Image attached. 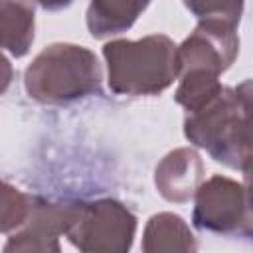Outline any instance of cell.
Wrapping results in <instances>:
<instances>
[{"instance_id": "cell-1", "label": "cell", "mask_w": 253, "mask_h": 253, "mask_svg": "<svg viewBox=\"0 0 253 253\" xmlns=\"http://www.w3.org/2000/svg\"><path fill=\"white\" fill-rule=\"evenodd\" d=\"M249 95V79L235 89L223 87L215 99L188 113L184 121V134L194 146L204 148L215 162L243 174L249 172L251 162Z\"/></svg>"}, {"instance_id": "cell-2", "label": "cell", "mask_w": 253, "mask_h": 253, "mask_svg": "<svg viewBox=\"0 0 253 253\" xmlns=\"http://www.w3.org/2000/svg\"><path fill=\"white\" fill-rule=\"evenodd\" d=\"M107 83L117 95H158L178 79V45L164 34L111 40L103 45Z\"/></svg>"}, {"instance_id": "cell-3", "label": "cell", "mask_w": 253, "mask_h": 253, "mask_svg": "<svg viewBox=\"0 0 253 253\" xmlns=\"http://www.w3.org/2000/svg\"><path fill=\"white\" fill-rule=\"evenodd\" d=\"M103 71L97 55L75 43H51L42 49L24 73L30 99L42 105H65L101 93Z\"/></svg>"}, {"instance_id": "cell-4", "label": "cell", "mask_w": 253, "mask_h": 253, "mask_svg": "<svg viewBox=\"0 0 253 253\" xmlns=\"http://www.w3.org/2000/svg\"><path fill=\"white\" fill-rule=\"evenodd\" d=\"M136 233L134 213L117 200L81 202L65 237L85 253H125Z\"/></svg>"}, {"instance_id": "cell-5", "label": "cell", "mask_w": 253, "mask_h": 253, "mask_svg": "<svg viewBox=\"0 0 253 253\" xmlns=\"http://www.w3.org/2000/svg\"><path fill=\"white\" fill-rule=\"evenodd\" d=\"M192 223L215 235L251 237V202L245 184L227 176H211L194 194Z\"/></svg>"}, {"instance_id": "cell-6", "label": "cell", "mask_w": 253, "mask_h": 253, "mask_svg": "<svg viewBox=\"0 0 253 253\" xmlns=\"http://www.w3.org/2000/svg\"><path fill=\"white\" fill-rule=\"evenodd\" d=\"M237 53V26L221 20H200L194 32L178 45L180 73L198 69L221 75L231 67Z\"/></svg>"}, {"instance_id": "cell-7", "label": "cell", "mask_w": 253, "mask_h": 253, "mask_svg": "<svg viewBox=\"0 0 253 253\" xmlns=\"http://www.w3.org/2000/svg\"><path fill=\"white\" fill-rule=\"evenodd\" d=\"M81 202H51L32 196L26 221L12 231L4 251H59V235H65L77 217Z\"/></svg>"}, {"instance_id": "cell-8", "label": "cell", "mask_w": 253, "mask_h": 253, "mask_svg": "<svg viewBox=\"0 0 253 253\" xmlns=\"http://www.w3.org/2000/svg\"><path fill=\"white\" fill-rule=\"evenodd\" d=\"M204 180V162L194 148L170 150L154 170V184L160 196L174 204L190 202Z\"/></svg>"}, {"instance_id": "cell-9", "label": "cell", "mask_w": 253, "mask_h": 253, "mask_svg": "<svg viewBox=\"0 0 253 253\" xmlns=\"http://www.w3.org/2000/svg\"><path fill=\"white\" fill-rule=\"evenodd\" d=\"M152 0H91L87 8V28L93 38L123 34L138 20Z\"/></svg>"}, {"instance_id": "cell-10", "label": "cell", "mask_w": 253, "mask_h": 253, "mask_svg": "<svg viewBox=\"0 0 253 253\" xmlns=\"http://www.w3.org/2000/svg\"><path fill=\"white\" fill-rule=\"evenodd\" d=\"M34 0H0V47L24 57L34 42Z\"/></svg>"}, {"instance_id": "cell-11", "label": "cell", "mask_w": 253, "mask_h": 253, "mask_svg": "<svg viewBox=\"0 0 253 253\" xmlns=\"http://www.w3.org/2000/svg\"><path fill=\"white\" fill-rule=\"evenodd\" d=\"M196 249H198L196 237L180 215L162 211L148 219L142 233V251L172 253V251H196Z\"/></svg>"}, {"instance_id": "cell-12", "label": "cell", "mask_w": 253, "mask_h": 253, "mask_svg": "<svg viewBox=\"0 0 253 253\" xmlns=\"http://www.w3.org/2000/svg\"><path fill=\"white\" fill-rule=\"evenodd\" d=\"M178 77H180V83L174 93V99L188 113H194V111L206 107L223 89L219 75H213L208 71L192 69V71H182Z\"/></svg>"}, {"instance_id": "cell-13", "label": "cell", "mask_w": 253, "mask_h": 253, "mask_svg": "<svg viewBox=\"0 0 253 253\" xmlns=\"http://www.w3.org/2000/svg\"><path fill=\"white\" fill-rule=\"evenodd\" d=\"M30 204L32 196L0 180V233H12L18 229L30 213Z\"/></svg>"}, {"instance_id": "cell-14", "label": "cell", "mask_w": 253, "mask_h": 253, "mask_svg": "<svg viewBox=\"0 0 253 253\" xmlns=\"http://www.w3.org/2000/svg\"><path fill=\"white\" fill-rule=\"evenodd\" d=\"M182 2L198 20H221L233 26L239 24L243 12V0H182Z\"/></svg>"}, {"instance_id": "cell-15", "label": "cell", "mask_w": 253, "mask_h": 253, "mask_svg": "<svg viewBox=\"0 0 253 253\" xmlns=\"http://www.w3.org/2000/svg\"><path fill=\"white\" fill-rule=\"evenodd\" d=\"M12 77H14V69H12V63L10 59L0 51V95H4L12 83Z\"/></svg>"}, {"instance_id": "cell-16", "label": "cell", "mask_w": 253, "mask_h": 253, "mask_svg": "<svg viewBox=\"0 0 253 253\" xmlns=\"http://www.w3.org/2000/svg\"><path fill=\"white\" fill-rule=\"evenodd\" d=\"M40 8H43V10H49V12H55V10H63V8H67L73 0H34Z\"/></svg>"}]
</instances>
